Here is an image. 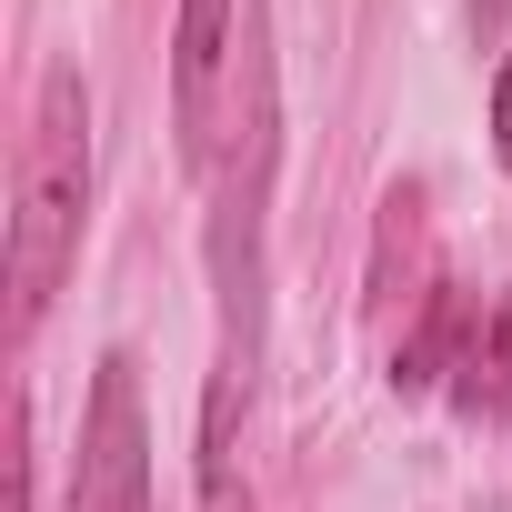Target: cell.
Listing matches in <instances>:
<instances>
[{
	"instance_id": "4",
	"label": "cell",
	"mask_w": 512,
	"mask_h": 512,
	"mask_svg": "<svg viewBox=\"0 0 512 512\" xmlns=\"http://www.w3.org/2000/svg\"><path fill=\"white\" fill-rule=\"evenodd\" d=\"M241 21H251V0H181V21H171V131L191 171H211L221 151V81H231Z\"/></svg>"
},
{
	"instance_id": "8",
	"label": "cell",
	"mask_w": 512,
	"mask_h": 512,
	"mask_svg": "<svg viewBox=\"0 0 512 512\" xmlns=\"http://www.w3.org/2000/svg\"><path fill=\"white\" fill-rule=\"evenodd\" d=\"M201 512H251V492H241L231 472H201Z\"/></svg>"
},
{
	"instance_id": "7",
	"label": "cell",
	"mask_w": 512,
	"mask_h": 512,
	"mask_svg": "<svg viewBox=\"0 0 512 512\" xmlns=\"http://www.w3.org/2000/svg\"><path fill=\"white\" fill-rule=\"evenodd\" d=\"M492 151H502V171H512V61H502V81H492Z\"/></svg>"
},
{
	"instance_id": "9",
	"label": "cell",
	"mask_w": 512,
	"mask_h": 512,
	"mask_svg": "<svg viewBox=\"0 0 512 512\" xmlns=\"http://www.w3.org/2000/svg\"><path fill=\"white\" fill-rule=\"evenodd\" d=\"M502 11H512V0H472V21H482V31H492V21H502Z\"/></svg>"
},
{
	"instance_id": "1",
	"label": "cell",
	"mask_w": 512,
	"mask_h": 512,
	"mask_svg": "<svg viewBox=\"0 0 512 512\" xmlns=\"http://www.w3.org/2000/svg\"><path fill=\"white\" fill-rule=\"evenodd\" d=\"M221 191H211V292H221V362L201 402V472H231V412L251 402L262 372V191H272V61H262V0L241 21V111H231Z\"/></svg>"
},
{
	"instance_id": "5",
	"label": "cell",
	"mask_w": 512,
	"mask_h": 512,
	"mask_svg": "<svg viewBox=\"0 0 512 512\" xmlns=\"http://www.w3.org/2000/svg\"><path fill=\"white\" fill-rule=\"evenodd\" d=\"M472 332H482V322H472V302H462V292H442V302L422 312V332L402 342V362H392V382H402V392H432L442 372H462V352H472Z\"/></svg>"
},
{
	"instance_id": "2",
	"label": "cell",
	"mask_w": 512,
	"mask_h": 512,
	"mask_svg": "<svg viewBox=\"0 0 512 512\" xmlns=\"http://www.w3.org/2000/svg\"><path fill=\"white\" fill-rule=\"evenodd\" d=\"M81 211H91V101L81 71H41L31 131H21V211H11V322L41 332L51 292L81 262Z\"/></svg>"
},
{
	"instance_id": "3",
	"label": "cell",
	"mask_w": 512,
	"mask_h": 512,
	"mask_svg": "<svg viewBox=\"0 0 512 512\" xmlns=\"http://www.w3.org/2000/svg\"><path fill=\"white\" fill-rule=\"evenodd\" d=\"M61 512H151V432H141V362L111 352L81 412V462Z\"/></svg>"
},
{
	"instance_id": "6",
	"label": "cell",
	"mask_w": 512,
	"mask_h": 512,
	"mask_svg": "<svg viewBox=\"0 0 512 512\" xmlns=\"http://www.w3.org/2000/svg\"><path fill=\"white\" fill-rule=\"evenodd\" d=\"M462 412H512V302H492L482 312V332H472V352H462Z\"/></svg>"
}]
</instances>
